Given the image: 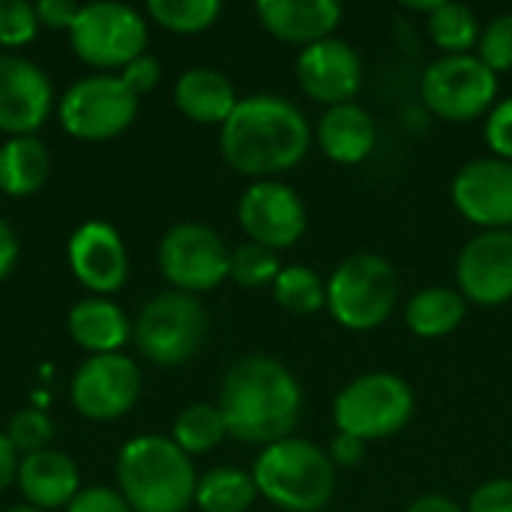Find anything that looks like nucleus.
Listing matches in <instances>:
<instances>
[{"instance_id": "nucleus-7", "label": "nucleus", "mask_w": 512, "mask_h": 512, "mask_svg": "<svg viewBox=\"0 0 512 512\" xmlns=\"http://www.w3.org/2000/svg\"><path fill=\"white\" fill-rule=\"evenodd\" d=\"M207 336V312L195 300V294L165 291L153 297L135 327L132 339L144 360L156 366H180L192 360Z\"/></svg>"}, {"instance_id": "nucleus-30", "label": "nucleus", "mask_w": 512, "mask_h": 512, "mask_svg": "<svg viewBox=\"0 0 512 512\" xmlns=\"http://www.w3.org/2000/svg\"><path fill=\"white\" fill-rule=\"evenodd\" d=\"M219 0H150L147 15L171 33H201L219 18Z\"/></svg>"}, {"instance_id": "nucleus-3", "label": "nucleus", "mask_w": 512, "mask_h": 512, "mask_svg": "<svg viewBox=\"0 0 512 512\" xmlns=\"http://www.w3.org/2000/svg\"><path fill=\"white\" fill-rule=\"evenodd\" d=\"M117 486L132 512H183L195 504L198 477L174 441L141 435L117 456Z\"/></svg>"}, {"instance_id": "nucleus-44", "label": "nucleus", "mask_w": 512, "mask_h": 512, "mask_svg": "<svg viewBox=\"0 0 512 512\" xmlns=\"http://www.w3.org/2000/svg\"><path fill=\"white\" fill-rule=\"evenodd\" d=\"M6 512H42V510H36V507H12V510H6Z\"/></svg>"}, {"instance_id": "nucleus-42", "label": "nucleus", "mask_w": 512, "mask_h": 512, "mask_svg": "<svg viewBox=\"0 0 512 512\" xmlns=\"http://www.w3.org/2000/svg\"><path fill=\"white\" fill-rule=\"evenodd\" d=\"M15 477H18V453H15V447L9 444L6 432H0V492H3L9 483H15Z\"/></svg>"}, {"instance_id": "nucleus-25", "label": "nucleus", "mask_w": 512, "mask_h": 512, "mask_svg": "<svg viewBox=\"0 0 512 512\" xmlns=\"http://www.w3.org/2000/svg\"><path fill=\"white\" fill-rule=\"evenodd\" d=\"M48 168V150L36 135L9 138L0 147V192L12 198L33 195L48 180Z\"/></svg>"}, {"instance_id": "nucleus-34", "label": "nucleus", "mask_w": 512, "mask_h": 512, "mask_svg": "<svg viewBox=\"0 0 512 512\" xmlns=\"http://www.w3.org/2000/svg\"><path fill=\"white\" fill-rule=\"evenodd\" d=\"M39 30L36 9L24 0H0V45L3 48H21L33 42Z\"/></svg>"}, {"instance_id": "nucleus-21", "label": "nucleus", "mask_w": 512, "mask_h": 512, "mask_svg": "<svg viewBox=\"0 0 512 512\" xmlns=\"http://www.w3.org/2000/svg\"><path fill=\"white\" fill-rule=\"evenodd\" d=\"M174 102H177L180 114L189 117L192 123H201V126L219 123L222 126L234 114L240 99H237L228 75H222L213 66H195L177 78Z\"/></svg>"}, {"instance_id": "nucleus-17", "label": "nucleus", "mask_w": 512, "mask_h": 512, "mask_svg": "<svg viewBox=\"0 0 512 512\" xmlns=\"http://www.w3.org/2000/svg\"><path fill=\"white\" fill-rule=\"evenodd\" d=\"M48 75L21 54H0V132L33 135L51 111Z\"/></svg>"}, {"instance_id": "nucleus-6", "label": "nucleus", "mask_w": 512, "mask_h": 512, "mask_svg": "<svg viewBox=\"0 0 512 512\" xmlns=\"http://www.w3.org/2000/svg\"><path fill=\"white\" fill-rule=\"evenodd\" d=\"M414 390L393 372H369L354 378L333 402L336 429L360 441H384L399 435L414 417Z\"/></svg>"}, {"instance_id": "nucleus-8", "label": "nucleus", "mask_w": 512, "mask_h": 512, "mask_svg": "<svg viewBox=\"0 0 512 512\" xmlns=\"http://www.w3.org/2000/svg\"><path fill=\"white\" fill-rule=\"evenodd\" d=\"M72 51L96 69H123L144 54L147 24L141 12L126 3L93 0L84 3L69 27Z\"/></svg>"}, {"instance_id": "nucleus-16", "label": "nucleus", "mask_w": 512, "mask_h": 512, "mask_svg": "<svg viewBox=\"0 0 512 512\" xmlns=\"http://www.w3.org/2000/svg\"><path fill=\"white\" fill-rule=\"evenodd\" d=\"M297 84L303 93L324 105H345L357 96L363 84V63L351 42L345 39H321L300 51L297 57Z\"/></svg>"}, {"instance_id": "nucleus-41", "label": "nucleus", "mask_w": 512, "mask_h": 512, "mask_svg": "<svg viewBox=\"0 0 512 512\" xmlns=\"http://www.w3.org/2000/svg\"><path fill=\"white\" fill-rule=\"evenodd\" d=\"M18 261V240H15V231L0 219V282L12 273Z\"/></svg>"}, {"instance_id": "nucleus-32", "label": "nucleus", "mask_w": 512, "mask_h": 512, "mask_svg": "<svg viewBox=\"0 0 512 512\" xmlns=\"http://www.w3.org/2000/svg\"><path fill=\"white\" fill-rule=\"evenodd\" d=\"M6 438L15 447V453H42L48 450L51 438H54V423L45 411L36 408H24L18 414H12L9 426H6Z\"/></svg>"}, {"instance_id": "nucleus-10", "label": "nucleus", "mask_w": 512, "mask_h": 512, "mask_svg": "<svg viewBox=\"0 0 512 512\" xmlns=\"http://www.w3.org/2000/svg\"><path fill=\"white\" fill-rule=\"evenodd\" d=\"M57 114L72 138L105 141L132 126L138 96L120 75H87L63 93Z\"/></svg>"}, {"instance_id": "nucleus-14", "label": "nucleus", "mask_w": 512, "mask_h": 512, "mask_svg": "<svg viewBox=\"0 0 512 512\" xmlns=\"http://www.w3.org/2000/svg\"><path fill=\"white\" fill-rule=\"evenodd\" d=\"M450 192L468 222L486 231H512V162L498 156L471 159L453 177Z\"/></svg>"}, {"instance_id": "nucleus-2", "label": "nucleus", "mask_w": 512, "mask_h": 512, "mask_svg": "<svg viewBox=\"0 0 512 512\" xmlns=\"http://www.w3.org/2000/svg\"><path fill=\"white\" fill-rule=\"evenodd\" d=\"M309 141L312 132L303 111L273 93L240 99L219 132L225 162L255 180H273L291 171L306 156Z\"/></svg>"}, {"instance_id": "nucleus-31", "label": "nucleus", "mask_w": 512, "mask_h": 512, "mask_svg": "<svg viewBox=\"0 0 512 512\" xmlns=\"http://www.w3.org/2000/svg\"><path fill=\"white\" fill-rule=\"evenodd\" d=\"M282 273L279 255L261 243H240L231 252V267H228V279H234L240 288H267L276 282V276Z\"/></svg>"}, {"instance_id": "nucleus-1", "label": "nucleus", "mask_w": 512, "mask_h": 512, "mask_svg": "<svg viewBox=\"0 0 512 512\" xmlns=\"http://www.w3.org/2000/svg\"><path fill=\"white\" fill-rule=\"evenodd\" d=\"M219 411L228 435L243 444L270 447L297 429L303 390L285 363L267 354H249L228 369L219 390Z\"/></svg>"}, {"instance_id": "nucleus-29", "label": "nucleus", "mask_w": 512, "mask_h": 512, "mask_svg": "<svg viewBox=\"0 0 512 512\" xmlns=\"http://www.w3.org/2000/svg\"><path fill=\"white\" fill-rule=\"evenodd\" d=\"M273 297L291 315H315L327 306V282L312 267H282L273 282Z\"/></svg>"}, {"instance_id": "nucleus-15", "label": "nucleus", "mask_w": 512, "mask_h": 512, "mask_svg": "<svg viewBox=\"0 0 512 512\" xmlns=\"http://www.w3.org/2000/svg\"><path fill=\"white\" fill-rule=\"evenodd\" d=\"M459 294L480 306L512 300V231H483L465 243L456 261Z\"/></svg>"}, {"instance_id": "nucleus-18", "label": "nucleus", "mask_w": 512, "mask_h": 512, "mask_svg": "<svg viewBox=\"0 0 512 512\" xmlns=\"http://www.w3.org/2000/svg\"><path fill=\"white\" fill-rule=\"evenodd\" d=\"M75 279L93 294H114L129 276V258L120 231L108 222H84L66 246Z\"/></svg>"}, {"instance_id": "nucleus-43", "label": "nucleus", "mask_w": 512, "mask_h": 512, "mask_svg": "<svg viewBox=\"0 0 512 512\" xmlns=\"http://www.w3.org/2000/svg\"><path fill=\"white\" fill-rule=\"evenodd\" d=\"M405 512H465L456 501H450V498H444V495H423V498H417L411 507Z\"/></svg>"}, {"instance_id": "nucleus-24", "label": "nucleus", "mask_w": 512, "mask_h": 512, "mask_svg": "<svg viewBox=\"0 0 512 512\" xmlns=\"http://www.w3.org/2000/svg\"><path fill=\"white\" fill-rule=\"evenodd\" d=\"M468 300L456 288H423L408 300L405 324L420 339H444L462 327Z\"/></svg>"}, {"instance_id": "nucleus-27", "label": "nucleus", "mask_w": 512, "mask_h": 512, "mask_svg": "<svg viewBox=\"0 0 512 512\" xmlns=\"http://www.w3.org/2000/svg\"><path fill=\"white\" fill-rule=\"evenodd\" d=\"M225 435H228V426H225L219 405H207V402H195V405L183 408L174 420V429H171V441L186 456L210 453L213 447L222 444Z\"/></svg>"}, {"instance_id": "nucleus-28", "label": "nucleus", "mask_w": 512, "mask_h": 512, "mask_svg": "<svg viewBox=\"0 0 512 512\" xmlns=\"http://www.w3.org/2000/svg\"><path fill=\"white\" fill-rule=\"evenodd\" d=\"M429 33L444 54H471V48L480 42V21L471 6L441 0L429 15Z\"/></svg>"}, {"instance_id": "nucleus-11", "label": "nucleus", "mask_w": 512, "mask_h": 512, "mask_svg": "<svg viewBox=\"0 0 512 512\" xmlns=\"http://www.w3.org/2000/svg\"><path fill=\"white\" fill-rule=\"evenodd\" d=\"M231 252L225 240L198 222H183L165 231L159 243V270L183 294L213 291L228 279Z\"/></svg>"}, {"instance_id": "nucleus-38", "label": "nucleus", "mask_w": 512, "mask_h": 512, "mask_svg": "<svg viewBox=\"0 0 512 512\" xmlns=\"http://www.w3.org/2000/svg\"><path fill=\"white\" fill-rule=\"evenodd\" d=\"M126 84H129V90L141 99L144 93H150L156 84H159V78H162V66H159V60L153 57V54H141V57H135L129 66H123V75H120Z\"/></svg>"}, {"instance_id": "nucleus-26", "label": "nucleus", "mask_w": 512, "mask_h": 512, "mask_svg": "<svg viewBox=\"0 0 512 512\" xmlns=\"http://www.w3.org/2000/svg\"><path fill=\"white\" fill-rule=\"evenodd\" d=\"M258 498L255 480L237 468H213L198 480L195 504L204 512H246Z\"/></svg>"}, {"instance_id": "nucleus-36", "label": "nucleus", "mask_w": 512, "mask_h": 512, "mask_svg": "<svg viewBox=\"0 0 512 512\" xmlns=\"http://www.w3.org/2000/svg\"><path fill=\"white\" fill-rule=\"evenodd\" d=\"M66 512H132V507L126 504V498L117 489L93 486V489L78 492Z\"/></svg>"}, {"instance_id": "nucleus-20", "label": "nucleus", "mask_w": 512, "mask_h": 512, "mask_svg": "<svg viewBox=\"0 0 512 512\" xmlns=\"http://www.w3.org/2000/svg\"><path fill=\"white\" fill-rule=\"evenodd\" d=\"M24 501L36 510H57L78 495V468L66 453L42 450L18 462L15 477Z\"/></svg>"}, {"instance_id": "nucleus-35", "label": "nucleus", "mask_w": 512, "mask_h": 512, "mask_svg": "<svg viewBox=\"0 0 512 512\" xmlns=\"http://www.w3.org/2000/svg\"><path fill=\"white\" fill-rule=\"evenodd\" d=\"M486 141L498 159L512 162V96L504 102H495L486 120Z\"/></svg>"}, {"instance_id": "nucleus-12", "label": "nucleus", "mask_w": 512, "mask_h": 512, "mask_svg": "<svg viewBox=\"0 0 512 512\" xmlns=\"http://www.w3.org/2000/svg\"><path fill=\"white\" fill-rule=\"evenodd\" d=\"M141 396V369L123 354H96L72 378V405L87 420H117Z\"/></svg>"}, {"instance_id": "nucleus-39", "label": "nucleus", "mask_w": 512, "mask_h": 512, "mask_svg": "<svg viewBox=\"0 0 512 512\" xmlns=\"http://www.w3.org/2000/svg\"><path fill=\"white\" fill-rule=\"evenodd\" d=\"M36 21L39 27H51V30H69L75 24V15H78V3L72 0H39L36 6Z\"/></svg>"}, {"instance_id": "nucleus-13", "label": "nucleus", "mask_w": 512, "mask_h": 512, "mask_svg": "<svg viewBox=\"0 0 512 512\" xmlns=\"http://www.w3.org/2000/svg\"><path fill=\"white\" fill-rule=\"evenodd\" d=\"M237 219L252 243L273 252L294 246L306 234V207L300 195L279 180H255L240 195Z\"/></svg>"}, {"instance_id": "nucleus-9", "label": "nucleus", "mask_w": 512, "mask_h": 512, "mask_svg": "<svg viewBox=\"0 0 512 512\" xmlns=\"http://www.w3.org/2000/svg\"><path fill=\"white\" fill-rule=\"evenodd\" d=\"M423 102L450 123H468L495 108L498 75L477 54H444L423 72Z\"/></svg>"}, {"instance_id": "nucleus-19", "label": "nucleus", "mask_w": 512, "mask_h": 512, "mask_svg": "<svg viewBox=\"0 0 512 512\" xmlns=\"http://www.w3.org/2000/svg\"><path fill=\"white\" fill-rule=\"evenodd\" d=\"M255 12L267 33L303 48L330 39L342 18L336 0H261Z\"/></svg>"}, {"instance_id": "nucleus-37", "label": "nucleus", "mask_w": 512, "mask_h": 512, "mask_svg": "<svg viewBox=\"0 0 512 512\" xmlns=\"http://www.w3.org/2000/svg\"><path fill=\"white\" fill-rule=\"evenodd\" d=\"M468 512H512V480H489L474 489Z\"/></svg>"}, {"instance_id": "nucleus-5", "label": "nucleus", "mask_w": 512, "mask_h": 512, "mask_svg": "<svg viewBox=\"0 0 512 512\" xmlns=\"http://www.w3.org/2000/svg\"><path fill=\"white\" fill-rule=\"evenodd\" d=\"M399 300L393 264L375 252L348 255L327 279V309L348 330L381 327Z\"/></svg>"}, {"instance_id": "nucleus-40", "label": "nucleus", "mask_w": 512, "mask_h": 512, "mask_svg": "<svg viewBox=\"0 0 512 512\" xmlns=\"http://www.w3.org/2000/svg\"><path fill=\"white\" fill-rule=\"evenodd\" d=\"M363 453H366V441H360V438H354V435H345V432H339V435L333 438V444H330V462L339 465V468H354V465H360Z\"/></svg>"}, {"instance_id": "nucleus-4", "label": "nucleus", "mask_w": 512, "mask_h": 512, "mask_svg": "<svg viewBox=\"0 0 512 512\" xmlns=\"http://www.w3.org/2000/svg\"><path fill=\"white\" fill-rule=\"evenodd\" d=\"M258 495L285 512H321L336 492L330 453L306 438H285L261 450L252 468Z\"/></svg>"}, {"instance_id": "nucleus-22", "label": "nucleus", "mask_w": 512, "mask_h": 512, "mask_svg": "<svg viewBox=\"0 0 512 512\" xmlns=\"http://www.w3.org/2000/svg\"><path fill=\"white\" fill-rule=\"evenodd\" d=\"M375 141H378L375 120L357 102L327 108V114L318 123V144L339 165L363 162L375 150Z\"/></svg>"}, {"instance_id": "nucleus-33", "label": "nucleus", "mask_w": 512, "mask_h": 512, "mask_svg": "<svg viewBox=\"0 0 512 512\" xmlns=\"http://www.w3.org/2000/svg\"><path fill=\"white\" fill-rule=\"evenodd\" d=\"M477 57H480L495 75L512 69V12H504V15L492 18V21L480 30Z\"/></svg>"}, {"instance_id": "nucleus-23", "label": "nucleus", "mask_w": 512, "mask_h": 512, "mask_svg": "<svg viewBox=\"0 0 512 512\" xmlns=\"http://www.w3.org/2000/svg\"><path fill=\"white\" fill-rule=\"evenodd\" d=\"M66 327H69L72 342L81 345L84 351H90V357L117 354V348H123L132 336V327H129L123 309L102 297H87V300L75 303Z\"/></svg>"}]
</instances>
